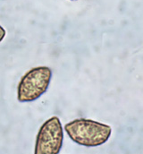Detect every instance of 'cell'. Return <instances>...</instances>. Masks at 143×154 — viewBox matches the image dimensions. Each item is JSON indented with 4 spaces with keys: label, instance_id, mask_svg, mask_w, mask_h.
Segmentation results:
<instances>
[{
    "label": "cell",
    "instance_id": "6da1fadb",
    "mask_svg": "<svg viewBox=\"0 0 143 154\" xmlns=\"http://www.w3.org/2000/svg\"><path fill=\"white\" fill-rule=\"evenodd\" d=\"M64 128L72 142L85 147H98L106 143L112 133L110 125L86 118L74 119Z\"/></svg>",
    "mask_w": 143,
    "mask_h": 154
},
{
    "label": "cell",
    "instance_id": "7a4b0ae2",
    "mask_svg": "<svg viewBox=\"0 0 143 154\" xmlns=\"http://www.w3.org/2000/svg\"><path fill=\"white\" fill-rule=\"evenodd\" d=\"M52 70L47 66L30 69L21 78L17 86V100L20 102H32L40 98L48 89Z\"/></svg>",
    "mask_w": 143,
    "mask_h": 154
},
{
    "label": "cell",
    "instance_id": "3957f363",
    "mask_svg": "<svg viewBox=\"0 0 143 154\" xmlns=\"http://www.w3.org/2000/svg\"><path fill=\"white\" fill-rule=\"evenodd\" d=\"M64 141V129L58 116H52L39 127L34 154H59Z\"/></svg>",
    "mask_w": 143,
    "mask_h": 154
},
{
    "label": "cell",
    "instance_id": "277c9868",
    "mask_svg": "<svg viewBox=\"0 0 143 154\" xmlns=\"http://www.w3.org/2000/svg\"><path fill=\"white\" fill-rule=\"evenodd\" d=\"M5 34H6V32H5V30L0 25V42L4 39V38L5 37Z\"/></svg>",
    "mask_w": 143,
    "mask_h": 154
},
{
    "label": "cell",
    "instance_id": "5b68a950",
    "mask_svg": "<svg viewBox=\"0 0 143 154\" xmlns=\"http://www.w3.org/2000/svg\"><path fill=\"white\" fill-rule=\"evenodd\" d=\"M72 1H75V0H72Z\"/></svg>",
    "mask_w": 143,
    "mask_h": 154
}]
</instances>
